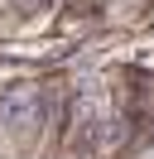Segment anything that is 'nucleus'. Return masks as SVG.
I'll list each match as a JSON object with an SVG mask.
<instances>
[{
  "instance_id": "obj_1",
  "label": "nucleus",
  "mask_w": 154,
  "mask_h": 159,
  "mask_svg": "<svg viewBox=\"0 0 154 159\" xmlns=\"http://www.w3.org/2000/svg\"><path fill=\"white\" fill-rule=\"evenodd\" d=\"M106 125H111V111H106L101 92L96 87L77 92L72 106H67V149L77 159H92L101 149V140H106Z\"/></svg>"
},
{
  "instance_id": "obj_2",
  "label": "nucleus",
  "mask_w": 154,
  "mask_h": 159,
  "mask_svg": "<svg viewBox=\"0 0 154 159\" xmlns=\"http://www.w3.org/2000/svg\"><path fill=\"white\" fill-rule=\"evenodd\" d=\"M43 111H48V97L34 82H19V87H5V97H0V125L5 130H24V125H34Z\"/></svg>"
}]
</instances>
